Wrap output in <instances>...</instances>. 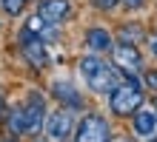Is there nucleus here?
Here are the masks:
<instances>
[{
	"label": "nucleus",
	"instance_id": "nucleus-1",
	"mask_svg": "<svg viewBox=\"0 0 157 142\" xmlns=\"http://www.w3.org/2000/svg\"><path fill=\"white\" fill-rule=\"evenodd\" d=\"M75 65H77V74H80L83 85H86V91H91L94 97H106L120 82V74L114 68V63L106 54H89L86 51L83 57H77Z\"/></svg>",
	"mask_w": 157,
	"mask_h": 142
},
{
	"label": "nucleus",
	"instance_id": "nucleus-2",
	"mask_svg": "<svg viewBox=\"0 0 157 142\" xmlns=\"http://www.w3.org/2000/svg\"><path fill=\"white\" fill-rule=\"evenodd\" d=\"M146 97L149 94H146L140 80L120 77V82L106 94V108H109V114L114 119H128L140 105H146Z\"/></svg>",
	"mask_w": 157,
	"mask_h": 142
},
{
	"label": "nucleus",
	"instance_id": "nucleus-3",
	"mask_svg": "<svg viewBox=\"0 0 157 142\" xmlns=\"http://www.w3.org/2000/svg\"><path fill=\"white\" fill-rule=\"evenodd\" d=\"M17 54L26 63V68H32L34 74H43L52 65V54H49V43H43L32 28L20 26L17 31Z\"/></svg>",
	"mask_w": 157,
	"mask_h": 142
},
{
	"label": "nucleus",
	"instance_id": "nucleus-4",
	"mask_svg": "<svg viewBox=\"0 0 157 142\" xmlns=\"http://www.w3.org/2000/svg\"><path fill=\"white\" fill-rule=\"evenodd\" d=\"M112 134H114L112 119H109L103 111L86 108L83 117L77 119V125H75L71 142H112Z\"/></svg>",
	"mask_w": 157,
	"mask_h": 142
},
{
	"label": "nucleus",
	"instance_id": "nucleus-5",
	"mask_svg": "<svg viewBox=\"0 0 157 142\" xmlns=\"http://www.w3.org/2000/svg\"><path fill=\"white\" fill-rule=\"evenodd\" d=\"M23 114V128H26V137H37L43 134V119H46V111H49V100L40 88H29L26 97L17 102Z\"/></svg>",
	"mask_w": 157,
	"mask_h": 142
},
{
	"label": "nucleus",
	"instance_id": "nucleus-6",
	"mask_svg": "<svg viewBox=\"0 0 157 142\" xmlns=\"http://www.w3.org/2000/svg\"><path fill=\"white\" fill-rule=\"evenodd\" d=\"M109 60L114 63L120 77H128V80H140V74L146 68V57L140 51V46H128V43H117V40L109 51Z\"/></svg>",
	"mask_w": 157,
	"mask_h": 142
},
{
	"label": "nucleus",
	"instance_id": "nucleus-7",
	"mask_svg": "<svg viewBox=\"0 0 157 142\" xmlns=\"http://www.w3.org/2000/svg\"><path fill=\"white\" fill-rule=\"evenodd\" d=\"M49 97L54 100V105L69 108V111H75V114H83V111L89 108L86 94H83L80 85L75 80H69V77H54V80H49Z\"/></svg>",
	"mask_w": 157,
	"mask_h": 142
},
{
	"label": "nucleus",
	"instance_id": "nucleus-8",
	"mask_svg": "<svg viewBox=\"0 0 157 142\" xmlns=\"http://www.w3.org/2000/svg\"><path fill=\"white\" fill-rule=\"evenodd\" d=\"M75 125H77V114H75V111L54 105L52 111H46L43 137L49 139V142H69L71 134H75Z\"/></svg>",
	"mask_w": 157,
	"mask_h": 142
},
{
	"label": "nucleus",
	"instance_id": "nucleus-9",
	"mask_svg": "<svg viewBox=\"0 0 157 142\" xmlns=\"http://www.w3.org/2000/svg\"><path fill=\"white\" fill-rule=\"evenodd\" d=\"M75 0H37L34 6V14H40L46 23H54V26H66L71 17H75Z\"/></svg>",
	"mask_w": 157,
	"mask_h": 142
},
{
	"label": "nucleus",
	"instance_id": "nucleus-10",
	"mask_svg": "<svg viewBox=\"0 0 157 142\" xmlns=\"http://www.w3.org/2000/svg\"><path fill=\"white\" fill-rule=\"evenodd\" d=\"M114 46V31L103 23H91L83 28V49H86L89 54H106L112 51Z\"/></svg>",
	"mask_w": 157,
	"mask_h": 142
},
{
	"label": "nucleus",
	"instance_id": "nucleus-11",
	"mask_svg": "<svg viewBox=\"0 0 157 142\" xmlns=\"http://www.w3.org/2000/svg\"><path fill=\"white\" fill-rule=\"evenodd\" d=\"M128 125H132V137L137 142H149L157 137V114L151 105H140L132 117H128Z\"/></svg>",
	"mask_w": 157,
	"mask_h": 142
},
{
	"label": "nucleus",
	"instance_id": "nucleus-12",
	"mask_svg": "<svg viewBox=\"0 0 157 142\" xmlns=\"http://www.w3.org/2000/svg\"><path fill=\"white\" fill-rule=\"evenodd\" d=\"M146 34H149V28H146L140 20H123L114 28V40L117 43H128V46H143Z\"/></svg>",
	"mask_w": 157,
	"mask_h": 142
},
{
	"label": "nucleus",
	"instance_id": "nucleus-13",
	"mask_svg": "<svg viewBox=\"0 0 157 142\" xmlns=\"http://www.w3.org/2000/svg\"><path fill=\"white\" fill-rule=\"evenodd\" d=\"M23 26H26V28H32V31L37 34L43 43H49V46L60 40V26H54V23H46L40 14H29Z\"/></svg>",
	"mask_w": 157,
	"mask_h": 142
},
{
	"label": "nucleus",
	"instance_id": "nucleus-14",
	"mask_svg": "<svg viewBox=\"0 0 157 142\" xmlns=\"http://www.w3.org/2000/svg\"><path fill=\"white\" fill-rule=\"evenodd\" d=\"M32 0H0V12L6 17H20L26 9H29Z\"/></svg>",
	"mask_w": 157,
	"mask_h": 142
},
{
	"label": "nucleus",
	"instance_id": "nucleus-15",
	"mask_svg": "<svg viewBox=\"0 0 157 142\" xmlns=\"http://www.w3.org/2000/svg\"><path fill=\"white\" fill-rule=\"evenodd\" d=\"M140 82H143V88H146V94H149V97H154L157 94V65H146L143 68V74H140Z\"/></svg>",
	"mask_w": 157,
	"mask_h": 142
},
{
	"label": "nucleus",
	"instance_id": "nucleus-16",
	"mask_svg": "<svg viewBox=\"0 0 157 142\" xmlns=\"http://www.w3.org/2000/svg\"><path fill=\"white\" fill-rule=\"evenodd\" d=\"M89 9L97 14H114L120 12V0H89Z\"/></svg>",
	"mask_w": 157,
	"mask_h": 142
},
{
	"label": "nucleus",
	"instance_id": "nucleus-17",
	"mask_svg": "<svg viewBox=\"0 0 157 142\" xmlns=\"http://www.w3.org/2000/svg\"><path fill=\"white\" fill-rule=\"evenodd\" d=\"M120 9L126 14H140L143 9H149V0H120Z\"/></svg>",
	"mask_w": 157,
	"mask_h": 142
},
{
	"label": "nucleus",
	"instance_id": "nucleus-18",
	"mask_svg": "<svg viewBox=\"0 0 157 142\" xmlns=\"http://www.w3.org/2000/svg\"><path fill=\"white\" fill-rule=\"evenodd\" d=\"M146 49H149V54H151V60L157 63V28H149V34H146Z\"/></svg>",
	"mask_w": 157,
	"mask_h": 142
},
{
	"label": "nucleus",
	"instance_id": "nucleus-19",
	"mask_svg": "<svg viewBox=\"0 0 157 142\" xmlns=\"http://www.w3.org/2000/svg\"><path fill=\"white\" fill-rule=\"evenodd\" d=\"M112 142H137L132 134H112Z\"/></svg>",
	"mask_w": 157,
	"mask_h": 142
},
{
	"label": "nucleus",
	"instance_id": "nucleus-20",
	"mask_svg": "<svg viewBox=\"0 0 157 142\" xmlns=\"http://www.w3.org/2000/svg\"><path fill=\"white\" fill-rule=\"evenodd\" d=\"M29 142H49V139H46L43 134H37V137H29Z\"/></svg>",
	"mask_w": 157,
	"mask_h": 142
},
{
	"label": "nucleus",
	"instance_id": "nucleus-21",
	"mask_svg": "<svg viewBox=\"0 0 157 142\" xmlns=\"http://www.w3.org/2000/svg\"><path fill=\"white\" fill-rule=\"evenodd\" d=\"M0 142H20V139H17V137H3Z\"/></svg>",
	"mask_w": 157,
	"mask_h": 142
},
{
	"label": "nucleus",
	"instance_id": "nucleus-22",
	"mask_svg": "<svg viewBox=\"0 0 157 142\" xmlns=\"http://www.w3.org/2000/svg\"><path fill=\"white\" fill-rule=\"evenodd\" d=\"M151 108H154V114H157V94L151 97Z\"/></svg>",
	"mask_w": 157,
	"mask_h": 142
},
{
	"label": "nucleus",
	"instance_id": "nucleus-23",
	"mask_svg": "<svg viewBox=\"0 0 157 142\" xmlns=\"http://www.w3.org/2000/svg\"><path fill=\"white\" fill-rule=\"evenodd\" d=\"M3 108H6V102H3V97H0V119H3Z\"/></svg>",
	"mask_w": 157,
	"mask_h": 142
},
{
	"label": "nucleus",
	"instance_id": "nucleus-24",
	"mask_svg": "<svg viewBox=\"0 0 157 142\" xmlns=\"http://www.w3.org/2000/svg\"><path fill=\"white\" fill-rule=\"evenodd\" d=\"M154 20H157V3H154Z\"/></svg>",
	"mask_w": 157,
	"mask_h": 142
},
{
	"label": "nucleus",
	"instance_id": "nucleus-25",
	"mask_svg": "<svg viewBox=\"0 0 157 142\" xmlns=\"http://www.w3.org/2000/svg\"><path fill=\"white\" fill-rule=\"evenodd\" d=\"M149 142H157V137H154V139H149Z\"/></svg>",
	"mask_w": 157,
	"mask_h": 142
},
{
	"label": "nucleus",
	"instance_id": "nucleus-26",
	"mask_svg": "<svg viewBox=\"0 0 157 142\" xmlns=\"http://www.w3.org/2000/svg\"><path fill=\"white\" fill-rule=\"evenodd\" d=\"M69 142H71V139H69Z\"/></svg>",
	"mask_w": 157,
	"mask_h": 142
}]
</instances>
